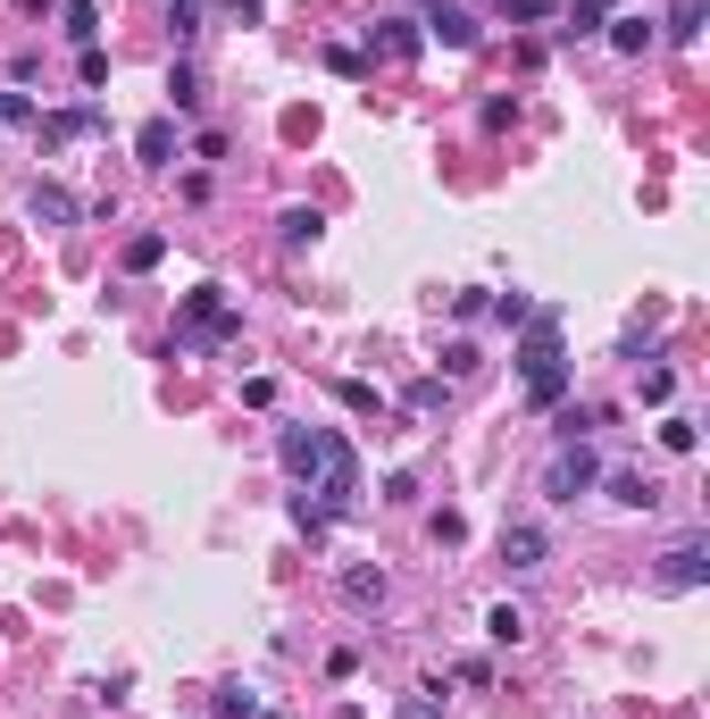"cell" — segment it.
Masks as SVG:
<instances>
[{
    "instance_id": "cell-12",
    "label": "cell",
    "mask_w": 710,
    "mask_h": 719,
    "mask_svg": "<svg viewBox=\"0 0 710 719\" xmlns=\"http://www.w3.org/2000/svg\"><path fill=\"white\" fill-rule=\"evenodd\" d=\"M610 502H627V511H660V486L644 469H618L610 477Z\"/></svg>"
},
{
    "instance_id": "cell-5",
    "label": "cell",
    "mask_w": 710,
    "mask_h": 719,
    "mask_svg": "<svg viewBox=\"0 0 710 719\" xmlns=\"http://www.w3.org/2000/svg\"><path fill=\"white\" fill-rule=\"evenodd\" d=\"M519 368H526V377H552V368H568V359H561V319H552V310H543V319H526Z\"/></svg>"
},
{
    "instance_id": "cell-7",
    "label": "cell",
    "mask_w": 710,
    "mask_h": 719,
    "mask_svg": "<svg viewBox=\"0 0 710 719\" xmlns=\"http://www.w3.org/2000/svg\"><path fill=\"white\" fill-rule=\"evenodd\" d=\"M34 134H42V152L84 143V134H101V110H51V117H34Z\"/></svg>"
},
{
    "instance_id": "cell-20",
    "label": "cell",
    "mask_w": 710,
    "mask_h": 719,
    "mask_svg": "<svg viewBox=\"0 0 710 719\" xmlns=\"http://www.w3.org/2000/svg\"><path fill=\"white\" fill-rule=\"evenodd\" d=\"M568 42H585V34H602V0H577V9H568V25H561Z\"/></svg>"
},
{
    "instance_id": "cell-21",
    "label": "cell",
    "mask_w": 710,
    "mask_h": 719,
    "mask_svg": "<svg viewBox=\"0 0 710 719\" xmlns=\"http://www.w3.org/2000/svg\"><path fill=\"white\" fill-rule=\"evenodd\" d=\"M34 117H42V110H34L25 93H0V134H9V126H34Z\"/></svg>"
},
{
    "instance_id": "cell-11",
    "label": "cell",
    "mask_w": 710,
    "mask_h": 719,
    "mask_svg": "<svg viewBox=\"0 0 710 719\" xmlns=\"http://www.w3.org/2000/svg\"><path fill=\"white\" fill-rule=\"evenodd\" d=\"M368 42H376L385 59H418V25H410V18H376Z\"/></svg>"
},
{
    "instance_id": "cell-25",
    "label": "cell",
    "mask_w": 710,
    "mask_h": 719,
    "mask_svg": "<svg viewBox=\"0 0 710 719\" xmlns=\"http://www.w3.org/2000/svg\"><path fill=\"white\" fill-rule=\"evenodd\" d=\"M677 394V368H644V402H652V410H660V402H669Z\"/></svg>"
},
{
    "instance_id": "cell-9",
    "label": "cell",
    "mask_w": 710,
    "mask_h": 719,
    "mask_svg": "<svg viewBox=\"0 0 710 719\" xmlns=\"http://www.w3.org/2000/svg\"><path fill=\"white\" fill-rule=\"evenodd\" d=\"M134 159H143V168H176V117H150V126L134 134Z\"/></svg>"
},
{
    "instance_id": "cell-18",
    "label": "cell",
    "mask_w": 710,
    "mask_h": 719,
    "mask_svg": "<svg viewBox=\"0 0 710 719\" xmlns=\"http://www.w3.org/2000/svg\"><path fill=\"white\" fill-rule=\"evenodd\" d=\"M276 227H284V243H319V235H326V218H319V209H284V218H276Z\"/></svg>"
},
{
    "instance_id": "cell-15",
    "label": "cell",
    "mask_w": 710,
    "mask_h": 719,
    "mask_svg": "<svg viewBox=\"0 0 710 719\" xmlns=\"http://www.w3.org/2000/svg\"><path fill=\"white\" fill-rule=\"evenodd\" d=\"M702 18H710V0H669V25H660V34L669 42H702Z\"/></svg>"
},
{
    "instance_id": "cell-8",
    "label": "cell",
    "mask_w": 710,
    "mask_h": 719,
    "mask_svg": "<svg viewBox=\"0 0 710 719\" xmlns=\"http://www.w3.org/2000/svg\"><path fill=\"white\" fill-rule=\"evenodd\" d=\"M25 209H34L42 227H75V218H84V201H75V192H67V185H51V176H42V185H34V192H25Z\"/></svg>"
},
{
    "instance_id": "cell-16",
    "label": "cell",
    "mask_w": 710,
    "mask_h": 719,
    "mask_svg": "<svg viewBox=\"0 0 710 719\" xmlns=\"http://www.w3.org/2000/svg\"><path fill=\"white\" fill-rule=\"evenodd\" d=\"M343 603L376 611V603H385V569H352V577H343Z\"/></svg>"
},
{
    "instance_id": "cell-10",
    "label": "cell",
    "mask_w": 710,
    "mask_h": 719,
    "mask_svg": "<svg viewBox=\"0 0 710 719\" xmlns=\"http://www.w3.org/2000/svg\"><path fill=\"white\" fill-rule=\"evenodd\" d=\"M59 25H67L75 51H93L101 42V0H59Z\"/></svg>"
},
{
    "instance_id": "cell-26",
    "label": "cell",
    "mask_w": 710,
    "mask_h": 719,
    "mask_svg": "<svg viewBox=\"0 0 710 719\" xmlns=\"http://www.w3.org/2000/svg\"><path fill=\"white\" fill-rule=\"evenodd\" d=\"M168 93H176V110H192V101H201V84H192V67H185V59H176V76H168Z\"/></svg>"
},
{
    "instance_id": "cell-19",
    "label": "cell",
    "mask_w": 710,
    "mask_h": 719,
    "mask_svg": "<svg viewBox=\"0 0 710 719\" xmlns=\"http://www.w3.org/2000/svg\"><path fill=\"white\" fill-rule=\"evenodd\" d=\"M159 251H168V235H126V277H143V268H159Z\"/></svg>"
},
{
    "instance_id": "cell-22",
    "label": "cell",
    "mask_w": 710,
    "mask_h": 719,
    "mask_svg": "<svg viewBox=\"0 0 710 719\" xmlns=\"http://www.w3.org/2000/svg\"><path fill=\"white\" fill-rule=\"evenodd\" d=\"M251 711H260V702H251V695H243V686H226V695H218V702H209V719H251Z\"/></svg>"
},
{
    "instance_id": "cell-6",
    "label": "cell",
    "mask_w": 710,
    "mask_h": 719,
    "mask_svg": "<svg viewBox=\"0 0 710 719\" xmlns=\"http://www.w3.org/2000/svg\"><path fill=\"white\" fill-rule=\"evenodd\" d=\"M502 561L510 569H543V561H552V535H543L535 519H510V528H502Z\"/></svg>"
},
{
    "instance_id": "cell-23",
    "label": "cell",
    "mask_w": 710,
    "mask_h": 719,
    "mask_svg": "<svg viewBox=\"0 0 710 719\" xmlns=\"http://www.w3.org/2000/svg\"><path fill=\"white\" fill-rule=\"evenodd\" d=\"M168 25H176V42H192V34H201V0H176Z\"/></svg>"
},
{
    "instance_id": "cell-29",
    "label": "cell",
    "mask_w": 710,
    "mask_h": 719,
    "mask_svg": "<svg viewBox=\"0 0 710 719\" xmlns=\"http://www.w3.org/2000/svg\"><path fill=\"white\" fill-rule=\"evenodd\" d=\"M401 719H435V695H410V702H401Z\"/></svg>"
},
{
    "instance_id": "cell-1",
    "label": "cell",
    "mask_w": 710,
    "mask_h": 719,
    "mask_svg": "<svg viewBox=\"0 0 710 719\" xmlns=\"http://www.w3.org/2000/svg\"><path fill=\"white\" fill-rule=\"evenodd\" d=\"M276 452H284V469H293L301 486H319V511H352L359 502V460H352V444H343L335 427H284Z\"/></svg>"
},
{
    "instance_id": "cell-13",
    "label": "cell",
    "mask_w": 710,
    "mask_h": 719,
    "mask_svg": "<svg viewBox=\"0 0 710 719\" xmlns=\"http://www.w3.org/2000/svg\"><path fill=\"white\" fill-rule=\"evenodd\" d=\"M435 42H451V51H468V42H477V18H468V9H451V0H435Z\"/></svg>"
},
{
    "instance_id": "cell-31",
    "label": "cell",
    "mask_w": 710,
    "mask_h": 719,
    "mask_svg": "<svg viewBox=\"0 0 710 719\" xmlns=\"http://www.w3.org/2000/svg\"><path fill=\"white\" fill-rule=\"evenodd\" d=\"M251 719H268V711H251Z\"/></svg>"
},
{
    "instance_id": "cell-28",
    "label": "cell",
    "mask_w": 710,
    "mask_h": 719,
    "mask_svg": "<svg viewBox=\"0 0 710 719\" xmlns=\"http://www.w3.org/2000/svg\"><path fill=\"white\" fill-rule=\"evenodd\" d=\"M510 9V25H535V18H552V0H502Z\"/></svg>"
},
{
    "instance_id": "cell-17",
    "label": "cell",
    "mask_w": 710,
    "mask_h": 719,
    "mask_svg": "<svg viewBox=\"0 0 710 719\" xmlns=\"http://www.w3.org/2000/svg\"><path fill=\"white\" fill-rule=\"evenodd\" d=\"M485 636H493V644H519V636H526V611H519V603H493V611H485Z\"/></svg>"
},
{
    "instance_id": "cell-4",
    "label": "cell",
    "mask_w": 710,
    "mask_h": 719,
    "mask_svg": "<svg viewBox=\"0 0 710 719\" xmlns=\"http://www.w3.org/2000/svg\"><path fill=\"white\" fill-rule=\"evenodd\" d=\"M652 577H660V594H693V586L710 577V544H702V535L669 544V552H660V569H652Z\"/></svg>"
},
{
    "instance_id": "cell-30",
    "label": "cell",
    "mask_w": 710,
    "mask_h": 719,
    "mask_svg": "<svg viewBox=\"0 0 710 719\" xmlns=\"http://www.w3.org/2000/svg\"><path fill=\"white\" fill-rule=\"evenodd\" d=\"M25 9H34V18H42V9H59V0H25Z\"/></svg>"
},
{
    "instance_id": "cell-2",
    "label": "cell",
    "mask_w": 710,
    "mask_h": 719,
    "mask_svg": "<svg viewBox=\"0 0 710 719\" xmlns=\"http://www.w3.org/2000/svg\"><path fill=\"white\" fill-rule=\"evenodd\" d=\"M185 335H201V343H234L243 335V310L226 302V284H192L185 293Z\"/></svg>"
},
{
    "instance_id": "cell-24",
    "label": "cell",
    "mask_w": 710,
    "mask_h": 719,
    "mask_svg": "<svg viewBox=\"0 0 710 719\" xmlns=\"http://www.w3.org/2000/svg\"><path fill=\"white\" fill-rule=\"evenodd\" d=\"M660 444H669V452H693L702 436H693V418H660Z\"/></svg>"
},
{
    "instance_id": "cell-14",
    "label": "cell",
    "mask_w": 710,
    "mask_h": 719,
    "mask_svg": "<svg viewBox=\"0 0 710 719\" xmlns=\"http://www.w3.org/2000/svg\"><path fill=\"white\" fill-rule=\"evenodd\" d=\"M660 42V25L652 18H610V51H627V59H644Z\"/></svg>"
},
{
    "instance_id": "cell-3",
    "label": "cell",
    "mask_w": 710,
    "mask_h": 719,
    "mask_svg": "<svg viewBox=\"0 0 710 719\" xmlns=\"http://www.w3.org/2000/svg\"><path fill=\"white\" fill-rule=\"evenodd\" d=\"M602 486V460L585 452V444H561L552 452V469H543V502H577V493Z\"/></svg>"
},
{
    "instance_id": "cell-27",
    "label": "cell",
    "mask_w": 710,
    "mask_h": 719,
    "mask_svg": "<svg viewBox=\"0 0 710 719\" xmlns=\"http://www.w3.org/2000/svg\"><path fill=\"white\" fill-rule=\"evenodd\" d=\"M335 394H343V410H376V385H359V377H343Z\"/></svg>"
}]
</instances>
